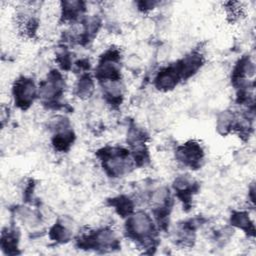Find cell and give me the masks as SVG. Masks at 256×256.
Returning a JSON list of instances; mask_svg holds the SVG:
<instances>
[{"instance_id": "1", "label": "cell", "mask_w": 256, "mask_h": 256, "mask_svg": "<svg viewBox=\"0 0 256 256\" xmlns=\"http://www.w3.org/2000/svg\"><path fill=\"white\" fill-rule=\"evenodd\" d=\"M128 231L140 240H147L153 231L151 218L144 212L134 214L128 221Z\"/></svg>"}, {"instance_id": "2", "label": "cell", "mask_w": 256, "mask_h": 256, "mask_svg": "<svg viewBox=\"0 0 256 256\" xmlns=\"http://www.w3.org/2000/svg\"><path fill=\"white\" fill-rule=\"evenodd\" d=\"M15 102L22 108L29 106L35 96V86L30 79L23 78L17 81L14 87Z\"/></svg>"}, {"instance_id": "3", "label": "cell", "mask_w": 256, "mask_h": 256, "mask_svg": "<svg viewBox=\"0 0 256 256\" xmlns=\"http://www.w3.org/2000/svg\"><path fill=\"white\" fill-rule=\"evenodd\" d=\"M203 157V150L198 143L190 142L184 144L178 150V158L186 165L193 166Z\"/></svg>"}, {"instance_id": "4", "label": "cell", "mask_w": 256, "mask_h": 256, "mask_svg": "<svg viewBox=\"0 0 256 256\" xmlns=\"http://www.w3.org/2000/svg\"><path fill=\"white\" fill-rule=\"evenodd\" d=\"M181 75L179 66H172L161 71L156 78V85L159 89L169 90L176 84Z\"/></svg>"}, {"instance_id": "5", "label": "cell", "mask_w": 256, "mask_h": 256, "mask_svg": "<svg viewBox=\"0 0 256 256\" xmlns=\"http://www.w3.org/2000/svg\"><path fill=\"white\" fill-rule=\"evenodd\" d=\"M77 94L81 98H87L90 97L94 90V85L90 77L88 76H83L80 81L77 84Z\"/></svg>"}, {"instance_id": "6", "label": "cell", "mask_w": 256, "mask_h": 256, "mask_svg": "<svg viewBox=\"0 0 256 256\" xmlns=\"http://www.w3.org/2000/svg\"><path fill=\"white\" fill-rule=\"evenodd\" d=\"M232 223L234 225L242 228V229L248 228V230H249V227L253 228V225L250 222L247 213H243V212H239V213L234 214V216L232 217Z\"/></svg>"}, {"instance_id": "7", "label": "cell", "mask_w": 256, "mask_h": 256, "mask_svg": "<svg viewBox=\"0 0 256 256\" xmlns=\"http://www.w3.org/2000/svg\"><path fill=\"white\" fill-rule=\"evenodd\" d=\"M116 209L121 215L130 214L132 211V204L128 198L121 197L116 203Z\"/></svg>"}]
</instances>
